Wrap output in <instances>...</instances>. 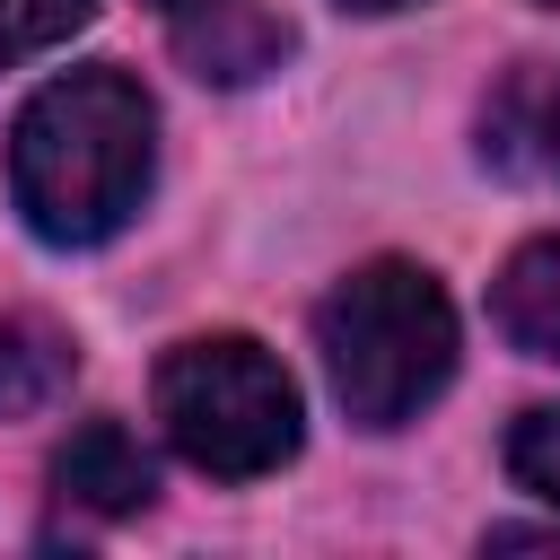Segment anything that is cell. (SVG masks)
<instances>
[{
	"instance_id": "obj_8",
	"label": "cell",
	"mask_w": 560,
	"mask_h": 560,
	"mask_svg": "<svg viewBox=\"0 0 560 560\" xmlns=\"http://www.w3.org/2000/svg\"><path fill=\"white\" fill-rule=\"evenodd\" d=\"M88 9L96 0H0V70H18L35 52H52L61 35H79Z\"/></svg>"
},
{
	"instance_id": "obj_2",
	"label": "cell",
	"mask_w": 560,
	"mask_h": 560,
	"mask_svg": "<svg viewBox=\"0 0 560 560\" xmlns=\"http://www.w3.org/2000/svg\"><path fill=\"white\" fill-rule=\"evenodd\" d=\"M315 350L359 429H402L455 376V306L420 262H368L315 306Z\"/></svg>"
},
{
	"instance_id": "obj_6",
	"label": "cell",
	"mask_w": 560,
	"mask_h": 560,
	"mask_svg": "<svg viewBox=\"0 0 560 560\" xmlns=\"http://www.w3.org/2000/svg\"><path fill=\"white\" fill-rule=\"evenodd\" d=\"M490 324L525 359H560V236H534L499 262L490 280Z\"/></svg>"
},
{
	"instance_id": "obj_5",
	"label": "cell",
	"mask_w": 560,
	"mask_h": 560,
	"mask_svg": "<svg viewBox=\"0 0 560 560\" xmlns=\"http://www.w3.org/2000/svg\"><path fill=\"white\" fill-rule=\"evenodd\" d=\"M175 44H184V61H192L201 79H228V88H236V79L280 70L289 26H280L271 9H254V0H201V9H184Z\"/></svg>"
},
{
	"instance_id": "obj_1",
	"label": "cell",
	"mask_w": 560,
	"mask_h": 560,
	"mask_svg": "<svg viewBox=\"0 0 560 560\" xmlns=\"http://www.w3.org/2000/svg\"><path fill=\"white\" fill-rule=\"evenodd\" d=\"M158 158V105L114 61L52 79L9 131V192L44 245H105L131 228Z\"/></svg>"
},
{
	"instance_id": "obj_7",
	"label": "cell",
	"mask_w": 560,
	"mask_h": 560,
	"mask_svg": "<svg viewBox=\"0 0 560 560\" xmlns=\"http://www.w3.org/2000/svg\"><path fill=\"white\" fill-rule=\"evenodd\" d=\"M79 376V350L52 315H0V420H35Z\"/></svg>"
},
{
	"instance_id": "obj_9",
	"label": "cell",
	"mask_w": 560,
	"mask_h": 560,
	"mask_svg": "<svg viewBox=\"0 0 560 560\" xmlns=\"http://www.w3.org/2000/svg\"><path fill=\"white\" fill-rule=\"evenodd\" d=\"M508 472L560 508V402H542V411H525V420L508 429Z\"/></svg>"
},
{
	"instance_id": "obj_11",
	"label": "cell",
	"mask_w": 560,
	"mask_h": 560,
	"mask_svg": "<svg viewBox=\"0 0 560 560\" xmlns=\"http://www.w3.org/2000/svg\"><path fill=\"white\" fill-rule=\"evenodd\" d=\"M341 9H368V18H385V9H411V0H341Z\"/></svg>"
},
{
	"instance_id": "obj_3",
	"label": "cell",
	"mask_w": 560,
	"mask_h": 560,
	"mask_svg": "<svg viewBox=\"0 0 560 560\" xmlns=\"http://www.w3.org/2000/svg\"><path fill=\"white\" fill-rule=\"evenodd\" d=\"M158 420H166L175 455L210 481H262L298 455V385L245 332H210V341L166 350L158 359Z\"/></svg>"
},
{
	"instance_id": "obj_10",
	"label": "cell",
	"mask_w": 560,
	"mask_h": 560,
	"mask_svg": "<svg viewBox=\"0 0 560 560\" xmlns=\"http://www.w3.org/2000/svg\"><path fill=\"white\" fill-rule=\"evenodd\" d=\"M542 140H551V166H560V96H551V114H542Z\"/></svg>"
},
{
	"instance_id": "obj_4",
	"label": "cell",
	"mask_w": 560,
	"mask_h": 560,
	"mask_svg": "<svg viewBox=\"0 0 560 560\" xmlns=\"http://www.w3.org/2000/svg\"><path fill=\"white\" fill-rule=\"evenodd\" d=\"M52 490L70 508H88V516H131V508H149L158 481H149V455H140V438L122 420H88L52 455Z\"/></svg>"
},
{
	"instance_id": "obj_12",
	"label": "cell",
	"mask_w": 560,
	"mask_h": 560,
	"mask_svg": "<svg viewBox=\"0 0 560 560\" xmlns=\"http://www.w3.org/2000/svg\"><path fill=\"white\" fill-rule=\"evenodd\" d=\"M149 9H166V18H184V9H201V0H149Z\"/></svg>"
}]
</instances>
